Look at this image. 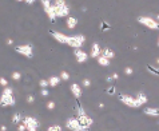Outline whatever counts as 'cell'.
Here are the masks:
<instances>
[{
	"instance_id": "cell-10",
	"label": "cell",
	"mask_w": 159,
	"mask_h": 131,
	"mask_svg": "<svg viewBox=\"0 0 159 131\" xmlns=\"http://www.w3.org/2000/svg\"><path fill=\"white\" fill-rule=\"evenodd\" d=\"M21 122L25 124V127L27 129H39V126H40L39 120L36 119V118H34V116H25V118H23V120Z\"/></svg>"
},
{
	"instance_id": "cell-33",
	"label": "cell",
	"mask_w": 159,
	"mask_h": 131,
	"mask_svg": "<svg viewBox=\"0 0 159 131\" xmlns=\"http://www.w3.org/2000/svg\"><path fill=\"white\" fill-rule=\"evenodd\" d=\"M125 74L126 75H132V74H134V70L131 67H127V68H125Z\"/></svg>"
},
{
	"instance_id": "cell-11",
	"label": "cell",
	"mask_w": 159,
	"mask_h": 131,
	"mask_svg": "<svg viewBox=\"0 0 159 131\" xmlns=\"http://www.w3.org/2000/svg\"><path fill=\"white\" fill-rule=\"evenodd\" d=\"M79 122H80V124L83 126V127H86V129H90L92 124H94V119L90 116V115H87V112L86 114H83V115H79L76 116Z\"/></svg>"
},
{
	"instance_id": "cell-17",
	"label": "cell",
	"mask_w": 159,
	"mask_h": 131,
	"mask_svg": "<svg viewBox=\"0 0 159 131\" xmlns=\"http://www.w3.org/2000/svg\"><path fill=\"white\" fill-rule=\"evenodd\" d=\"M102 55H103L104 58L110 59V60L115 58V52H114L111 48H108V47H104V48H102Z\"/></svg>"
},
{
	"instance_id": "cell-7",
	"label": "cell",
	"mask_w": 159,
	"mask_h": 131,
	"mask_svg": "<svg viewBox=\"0 0 159 131\" xmlns=\"http://www.w3.org/2000/svg\"><path fill=\"white\" fill-rule=\"evenodd\" d=\"M118 99L125 104V106L130 107V108H139V104L136 102L135 97H131V95H126V94H120L118 97Z\"/></svg>"
},
{
	"instance_id": "cell-42",
	"label": "cell",
	"mask_w": 159,
	"mask_h": 131,
	"mask_svg": "<svg viewBox=\"0 0 159 131\" xmlns=\"http://www.w3.org/2000/svg\"><path fill=\"white\" fill-rule=\"evenodd\" d=\"M157 63H158V64H159V59H157Z\"/></svg>"
},
{
	"instance_id": "cell-36",
	"label": "cell",
	"mask_w": 159,
	"mask_h": 131,
	"mask_svg": "<svg viewBox=\"0 0 159 131\" xmlns=\"http://www.w3.org/2000/svg\"><path fill=\"white\" fill-rule=\"evenodd\" d=\"M24 2L27 3V4H30V6H32V4H34L35 2H36V0H24Z\"/></svg>"
},
{
	"instance_id": "cell-1",
	"label": "cell",
	"mask_w": 159,
	"mask_h": 131,
	"mask_svg": "<svg viewBox=\"0 0 159 131\" xmlns=\"http://www.w3.org/2000/svg\"><path fill=\"white\" fill-rule=\"evenodd\" d=\"M16 104V99L14 97V88L11 86L4 87L0 94V106L2 107H14Z\"/></svg>"
},
{
	"instance_id": "cell-12",
	"label": "cell",
	"mask_w": 159,
	"mask_h": 131,
	"mask_svg": "<svg viewBox=\"0 0 159 131\" xmlns=\"http://www.w3.org/2000/svg\"><path fill=\"white\" fill-rule=\"evenodd\" d=\"M51 34V36L55 39L56 42H59L61 43V44H67V42H68V35H66L63 32H59V31H50Z\"/></svg>"
},
{
	"instance_id": "cell-28",
	"label": "cell",
	"mask_w": 159,
	"mask_h": 131,
	"mask_svg": "<svg viewBox=\"0 0 159 131\" xmlns=\"http://www.w3.org/2000/svg\"><path fill=\"white\" fill-rule=\"evenodd\" d=\"M82 86L83 87H86V88H88V87H91V80L90 79H83V82H82Z\"/></svg>"
},
{
	"instance_id": "cell-18",
	"label": "cell",
	"mask_w": 159,
	"mask_h": 131,
	"mask_svg": "<svg viewBox=\"0 0 159 131\" xmlns=\"http://www.w3.org/2000/svg\"><path fill=\"white\" fill-rule=\"evenodd\" d=\"M60 82H61V78L60 76L52 75V76L48 78V84H50V87H58L60 84Z\"/></svg>"
},
{
	"instance_id": "cell-37",
	"label": "cell",
	"mask_w": 159,
	"mask_h": 131,
	"mask_svg": "<svg viewBox=\"0 0 159 131\" xmlns=\"http://www.w3.org/2000/svg\"><path fill=\"white\" fill-rule=\"evenodd\" d=\"M111 76H112V79H114V80H118V79H119V75H118V74H112Z\"/></svg>"
},
{
	"instance_id": "cell-4",
	"label": "cell",
	"mask_w": 159,
	"mask_h": 131,
	"mask_svg": "<svg viewBox=\"0 0 159 131\" xmlns=\"http://www.w3.org/2000/svg\"><path fill=\"white\" fill-rule=\"evenodd\" d=\"M40 3H42V6L44 8V12H46L47 16H48V19H50L52 23H55L58 17H56L54 6H52V2H51V0H40Z\"/></svg>"
},
{
	"instance_id": "cell-35",
	"label": "cell",
	"mask_w": 159,
	"mask_h": 131,
	"mask_svg": "<svg viewBox=\"0 0 159 131\" xmlns=\"http://www.w3.org/2000/svg\"><path fill=\"white\" fill-rule=\"evenodd\" d=\"M27 102L28 103H34L35 102V98L32 97V95H28V97H27Z\"/></svg>"
},
{
	"instance_id": "cell-3",
	"label": "cell",
	"mask_w": 159,
	"mask_h": 131,
	"mask_svg": "<svg viewBox=\"0 0 159 131\" xmlns=\"http://www.w3.org/2000/svg\"><path fill=\"white\" fill-rule=\"evenodd\" d=\"M138 23H140L144 27H147L150 29H159V21L152 19L150 16H138Z\"/></svg>"
},
{
	"instance_id": "cell-31",
	"label": "cell",
	"mask_w": 159,
	"mask_h": 131,
	"mask_svg": "<svg viewBox=\"0 0 159 131\" xmlns=\"http://www.w3.org/2000/svg\"><path fill=\"white\" fill-rule=\"evenodd\" d=\"M17 131H27V127H25V124L23 123V122L17 124Z\"/></svg>"
},
{
	"instance_id": "cell-13",
	"label": "cell",
	"mask_w": 159,
	"mask_h": 131,
	"mask_svg": "<svg viewBox=\"0 0 159 131\" xmlns=\"http://www.w3.org/2000/svg\"><path fill=\"white\" fill-rule=\"evenodd\" d=\"M70 91H71V94L74 95V98H76V99L80 98L82 94H83V88L78 84V83H72V84L70 86Z\"/></svg>"
},
{
	"instance_id": "cell-40",
	"label": "cell",
	"mask_w": 159,
	"mask_h": 131,
	"mask_svg": "<svg viewBox=\"0 0 159 131\" xmlns=\"http://www.w3.org/2000/svg\"><path fill=\"white\" fill-rule=\"evenodd\" d=\"M106 80H107V82H112L114 79H112V76H108V78H107V79H106Z\"/></svg>"
},
{
	"instance_id": "cell-41",
	"label": "cell",
	"mask_w": 159,
	"mask_h": 131,
	"mask_svg": "<svg viewBox=\"0 0 159 131\" xmlns=\"http://www.w3.org/2000/svg\"><path fill=\"white\" fill-rule=\"evenodd\" d=\"M16 2H24V0H16Z\"/></svg>"
},
{
	"instance_id": "cell-15",
	"label": "cell",
	"mask_w": 159,
	"mask_h": 131,
	"mask_svg": "<svg viewBox=\"0 0 159 131\" xmlns=\"http://www.w3.org/2000/svg\"><path fill=\"white\" fill-rule=\"evenodd\" d=\"M135 99H136V102H138L139 107L144 106V104L148 102V98H147V95H146L144 93H138L136 94V97H135Z\"/></svg>"
},
{
	"instance_id": "cell-24",
	"label": "cell",
	"mask_w": 159,
	"mask_h": 131,
	"mask_svg": "<svg viewBox=\"0 0 159 131\" xmlns=\"http://www.w3.org/2000/svg\"><path fill=\"white\" fill-rule=\"evenodd\" d=\"M11 78H12V79H14V80H20L21 79V74L20 72H17V71H14V72H12V75H11Z\"/></svg>"
},
{
	"instance_id": "cell-19",
	"label": "cell",
	"mask_w": 159,
	"mask_h": 131,
	"mask_svg": "<svg viewBox=\"0 0 159 131\" xmlns=\"http://www.w3.org/2000/svg\"><path fill=\"white\" fill-rule=\"evenodd\" d=\"M66 25H67L68 29H74V28L78 25V19H76V17H74V16H68Z\"/></svg>"
},
{
	"instance_id": "cell-16",
	"label": "cell",
	"mask_w": 159,
	"mask_h": 131,
	"mask_svg": "<svg viewBox=\"0 0 159 131\" xmlns=\"http://www.w3.org/2000/svg\"><path fill=\"white\" fill-rule=\"evenodd\" d=\"M143 112L150 116H159V108L158 107H146L143 108Z\"/></svg>"
},
{
	"instance_id": "cell-23",
	"label": "cell",
	"mask_w": 159,
	"mask_h": 131,
	"mask_svg": "<svg viewBox=\"0 0 159 131\" xmlns=\"http://www.w3.org/2000/svg\"><path fill=\"white\" fill-rule=\"evenodd\" d=\"M47 131H63V129H61L59 124H54V126H50V127L47 129Z\"/></svg>"
},
{
	"instance_id": "cell-27",
	"label": "cell",
	"mask_w": 159,
	"mask_h": 131,
	"mask_svg": "<svg viewBox=\"0 0 159 131\" xmlns=\"http://www.w3.org/2000/svg\"><path fill=\"white\" fill-rule=\"evenodd\" d=\"M100 28H102V31H108L111 27H110V24H107L106 21H102V23H100Z\"/></svg>"
},
{
	"instance_id": "cell-5",
	"label": "cell",
	"mask_w": 159,
	"mask_h": 131,
	"mask_svg": "<svg viewBox=\"0 0 159 131\" xmlns=\"http://www.w3.org/2000/svg\"><path fill=\"white\" fill-rule=\"evenodd\" d=\"M84 42H86V38L83 36V35H74V36H68L67 46H70L74 50H76V48H82Z\"/></svg>"
},
{
	"instance_id": "cell-2",
	"label": "cell",
	"mask_w": 159,
	"mask_h": 131,
	"mask_svg": "<svg viewBox=\"0 0 159 131\" xmlns=\"http://www.w3.org/2000/svg\"><path fill=\"white\" fill-rule=\"evenodd\" d=\"M52 6H54V10L58 19L59 17H67L70 15V6L66 0H54Z\"/></svg>"
},
{
	"instance_id": "cell-20",
	"label": "cell",
	"mask_w": 159,
	"mask_h": 131,
	"mask_svg": "<svg viewBox=\"0 0 159 131\" xmlns=\"http://www.w3.org/2000/svg\"><path fill=\"white\" fill-rule=\"evenodd\" d=\"M96 60H98L99 66H102V67H108V66H110V59L104 58L103 55H100L99 58H96Z\"/></svg>"
},
{
	"instance_id": "cell-22",
	"label": "cell",
	"mask_w": 159,
	"mask_h": 131,
	"mask_svg": "<svg viewBox=\"0 0 159 131\" xmlns=\"http://www.w3.org/2000/svg\"><path fill=\"white\" fill-rule=\"evenodd\" d=\"M147 70H148V72H151L154 74V75H158L159 76V67H155V66H147Z\"/></svg>"
},
{
	"instance_id": "cell-39",
	"label": "cell",
	"mask_w": 159,
	"mask_h": 131,
	"mask_svg": "<svg viewBox=\"0 0 159 131\" xmlns=\"http://www.w3.org/2000/svg\"><path fill=\"white\" fill-rule=\"evenodd\" d=\"M12 43H14V40H12V39H8V40H7V44H12Z\"/></svg>"
},
{
	"instance_id": "cell-14",
	"label": "cell",
	"mask_w": 159,
	"mask_h": 131,
	"mask_svg": "<svg viewBox=\"0 0 159 131\" xmlns=\"http://www.w3.org/2000/svg\"><path fill=\"white\" fill-rule=\"evenodd\" d=\"M102 55V48L98 44V43H94V44L91 46V51H90V58H99V56Z\"/></svg>"
},
{
	"instance_id": "cell-43",
	"label": "cell",
	"mask_w": 159,
	"mask_h": 131,
	"mask_svg": "<svg viewBox=\"0 0 159 131\" xmlns=\"http://www.w3.org/2000/svg\"><path fill=\"white\" fill-rule=\"evenodd\" d=\"M158 47H159V39H158Z\"/></svg>"
},
{
	"instance_id": "cell-38",
	"label": "cell",
	"mask_w": 159,
	"mask_h": 131,
	"mask_svg": "<svg viewBox=\"0 0 159 131\" xmlns=\"http://www.w3.org/2000/svg\"><path fill=\"white\" fill-rule=\"evenodd\" d=\"M0 131H7V127H6V126H2V127H0Z\"/></svg>"
},
{
	"instance_id": "cell-6",
	"label": "cell",
	"mask_w": 159,
	"mask_h": 131,
	"mask_svg": "<svg viewBox=\"0 0 159 131\" xmlns=\"http://www.w3.org/2000/svg\"><path fill=\"white\" fill-rule=\"evenodd\" d=\"M66 127H67L70 131H88V129L83 127L80 124V122L76 116L75 118H68L67 120H66Z\"/></svg>"
},
{
	"instance_id": "cell-30",
	"label": "cell",
	"mask_w": 159,
	"mask_h": 131,
	"mask_svg": "<svg viewBox=\"0 0 159 131\" xmlns=\"http://www.w3.org/2000/svg\"><path fill=\"white\" fill-rule=\"evenodd\" d=\"M47 108L50 111H52V110H55V102H52V100H50V102L47 103Z\"/></svg>"
},
{
	"instance_id": "cell-9",
	"label": "cell",
	"mask_w": 159,
	"mask_h": 131,
	"mask_svg": "<svg viewBox=\"0 0 159 131\" xmlns=\"http://www.w3.org/2000/svg\"><path fill=\"white\" fill-rule=\"evenodd\" d=\"M74 55H75V59H76L78 63H86L87 60L90 59V54H87V52L83 51L82 48L74 50Z\"/></svg>"
},
{
	"instance_id": "cell-34",
	"label": "cell",
	"mask_w": 159,
	"mask_h": 131,
	"mask_svg": "<svg viewBox=\"0 0 159 131\" xmlns=\"http://www.w3.org/2000/svg\"><path fill=\"white\" fill-rule=\"evenodd\" d=\"M40 94L43 95V97H48V94H50V91H48L47 88H42V91H40Z\"/></svg>"
},
{
	"instance_id": "cell-21",
	"label": "cell",
	"mask_w": 159,
	"mask_h": 131,
	"mask_svg": "<svg viewBox=\"0 0 159 131\" xmlns=\"http://www.w3.org/2000/svg\"><path fill=\"white\" fill-rule=\"evenodd\" d=\"M21 115L19 114V112H15L14 115H12V123L14 124H19V123H21Z\"/></svg>"
},
{
	"instance_id": "cell-29",
	"label": "cell",
	"mask_w": 159,
	"mask_h": 131,
	"mask_svg": "<svg viewBox=\"0 0 159 131\" xmlns=\"http://www.w3.org/2000/svg\"><path fill=\"white\" fill-rule=\"evenodd\" d=\"M0 86H2L3 88H4V87H7V86H10V84H8V80L6 79V78H0Z\"/></svg>"
},
{
	"instance_id": "cell-32",
	"label": "cell",
	"mask_w": 159,
	"mask_h": 131,
	"mask_svg": "<svg viewBox=\"0 0 159 131\" xmlns=\"http://www.w3.org/2000/svg\"><path fill=\"white\" fill-rule=\"evenodd\" d=\"M107 94H108V95H114V94H115V87H114V86H110L108 88H107Z\"/></svg>"
},
{
	"instance_id": "cell-8",
	"label": "cell",
	"mask_w": 159,
	"mask_h": 131,
	"mask_svg": "<svg viewBox=\"0 0 159 131\" xmlns=\"http://www.w3.org/2000/svg\"><path fill=\"white\" fill-rule=\"evenodd\" d=\"M15 51L17 52V54L23 55L24 58L27 59H31L34 56V48L31 44H21V46H16L15 47Z\"/></svg>"
},
{
	"instance_id": "cell-26",
	"label": "cell",
	"mask_w": 159,
	"mask_h": 131,
	"mask_svg": "<svg viewBox=\"0 0 159 131\" xmlns=\"http://www.w3.org/2000/svg\"><path fill=\"white\" fill-rule=\"evenodd\" d=\"M60 78H61V80H70V74L67 71H61Z\"/></svg>"
},
{
	"instance_id": "cell-25",
	"label": "cell",
	"mask_w": 159,
	"mask_h": 131,
	"mask_svg": "<svg viewBox=\"0 0 159 131\" xmlns=\"http://www.w3.org/2000/svg\"><path fill=\"white\" fill-rule=\"evenodd\" d=\"M39 86H40L42 88H47V87H50V84H48V79H40Z\"/></svg>"
}]
</instances>
